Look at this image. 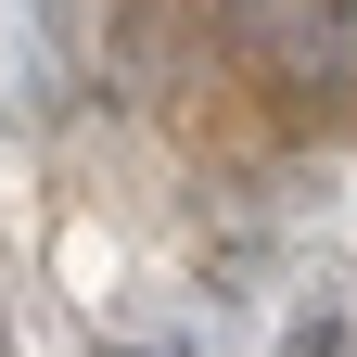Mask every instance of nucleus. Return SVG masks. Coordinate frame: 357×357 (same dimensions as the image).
I'll return each instance as SVG.
<instances>
[{
	"label": "nucleus",
	"instance_id": "obj_1",
	"mask_svg": "<svg viewBox=\"0 0 357 357\" xmlns=\"http://www.w3.org/2000/svg\"><path fill=\"white\" fill-rule=\"evenodd\" d=\"M268 357H357V332H344V306H306V319L268 344Z\"/></svg>",
	"mask_w": 357,
	"mask_h": 357
},
{
	"label": "nucleus",
	"instance_id": "obj_2",
	"mask_svg": "<svg viewBox=\"0 0 357 357\" xmlns=\"http://www.w3.org/2000/svg\"><path fill=\"white\" fill-rule=\"evenodd\" d=\"M102 357H141V344H102Z\"/></svg>",
	"mask_w": 357,
	"mask_h": 357
},
{
	"label": "nucleus",
	"instance_id": "obj_3",
	"mask_svg": "<svg viewBox=\"0 0 357 357\" xmlns=\"http://www.w3.org/2000/svg\"><path fill=\"white\" fill-rule=\"evenodd\" d=\"M0 357H13V344H0Z\"/></svg>",
	"mask_w": 357,
	"mask_h": 357
}]
</instances>
